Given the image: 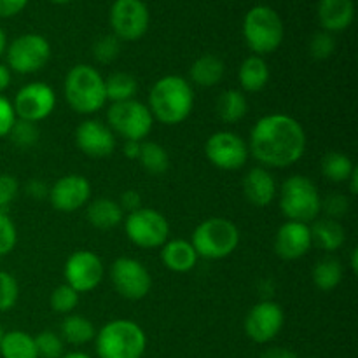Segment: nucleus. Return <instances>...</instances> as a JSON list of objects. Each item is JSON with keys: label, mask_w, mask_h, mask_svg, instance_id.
<instances>
[{"label": "nucleus", "mask_w": 358, "mask_h": 358, "mask_svg": "<svg viewBox=\"0 0 358 358\" xmlns=\"http://www.w3.org/2000/svg\"><path fill=\"white\" fill-rule=\"evenodd\" d=\"M248 152L264 168H289L303 159L308 138L303 124L287 114H268L250 131Z\"/></svg>", "instance_id": "nucleus-1"}, {"label": "nucleus", "mask_w": 358, "mask_h": 358, "mask_svg": "<svg viewBox=\"0 0 358 358\" xmlns=\"http://www.w3.org/2000/svg\"><path fill=\"white\" fill-rule=\"evenodd\" d=\"M147 107L154 121H159L164 126L180 124L194 108V91L191 83L180 76L161 77L150 87Z\"/></svg>", "instance_id": "nucleus-2"}, {"label": "nucleus", "mask_w": 358, "mask_h": 358, "mask_svg": "<svg viewBox=\"0 0 358 358\" xmlns=\"http://www.w3.org/2000/svg\"><path fill=\"white\" fill-rule=\"evenodd\" d=\"M63 93L69 107L80 115L96 114L107 105L105 77L87 63H79L69 70Z\"/></svg>", "instance_id": "nucleus-3"}, {"label": "nucleus", "mask_w": 358, "mask_h": 358, "mask_svg": "<svg viewBox=\"0 0 358 358\" xmlns=\"http://www.w3.org/2000/svg\"><path fill=\"white\" fill-rule=\"evenodd\" d=\"M94 348L98 358H142L147 350V336L133 320L117 318L96 331Z\"/></svg>", "instance_id": "nucleus-4"}, {"label": "nucleus", "mask_w": 358, "mask_h": 358, "mask_svg": "<svg viewBox=\"0 0 358 358\" xmlns=\"http://www.w3.org/2000/svg\"><path fill=\"white\" fill-rule=\"evenodd\" d=\"M198 257L219 261L233 254L240 245V229L226 217H210L196 226L191 240Z\"/></svg>", "instance_id": "nucleus-5"}, {"label": "nucleus", "mask_w": 358, "mask_h": 358, "mask_svg": "<svg viewBox=\"0 0 358 358\" xmlns=\"http://www.w3.org/2000/svg\"><path fill=\"white\" fill-rule=\"evenodd\" d=\"M285 27L273 7L255 6L245 14L243 38L255 56L271 55L282 45Z\"/></svg>", "instance_id": "nucleus-6"}, {"label": "nucleus", "mask_w": 358, "mask_h": 358, "mask_svg": "<svg viewBox=\"0 0 358 358\" xmlns=\"http://www.w3.org/2000/svg\"><path fill=\"white\" fill-rule=\"evenodd\" d=\"M280 210L292 222L311 224L320 215L322 196L317 184L304 175H292L282 184L278 192Z\"/></svg>", "instance_id": "nucleus-7"}, {"label": "nucleus", "mask_w": 358, "mask_h": 358, "mask_svg": "<svg viewBox=\"0 0 358 358\" xmlns=\"http://www.w3.org/2000/svg\"><path fill=\"white\" fill-rule=\"evenodd\" d=\"M107 126L124 142H143L152 131L154 117L145 103L133 98L128 101L110 103L107 108Z\"/></svg>", "instance_id": "nucleus-8"}, {"label": "nucleus", "mask_w": 358, "mask_h": 358, "mask_svg": "<svg viewBox=\"0 0 358 358\" xmlns=\"http://www.w3.org/2000/svg\"><path fill=\"white\" fill-rule=\"evenodd\" d=\"M128 240L138 248H161L170 240V222L156 208L142 206L122 220Z\"/></svg>", "instance_id": "nucleus-9"}, {"label": "nucleus", "mask_w": 358, "mask_h": 358, "mask_svg": "<svg viewBox=\"0 0 358 358\" xmlns=\"http://www.w3.org/2000/svg\"><path fill=\"white\" fill-rule=\"evenodd\" d=\"M6 58L10 72L31 76L49 63L51 44L41 34H23L7 44Z\"/></svg>", "instance_id": "nucleus-10"}, {"label": "nucleus", "mask_w": 358, "mask_h": 358, "mask_svg": "<svg viewBox=\"0 0 358 358\" xmlns=\"http://www.w3.org/2000/svg\"><path fill=\"white\" fill-rule=\"evenodd\" d=\"M108 20L112 35L121 42H135L149 30L150 13L143 0H114Z\"/></svg>", "instance_id": "nucleus-11"}, {"label": "nucleus", "mask_w": 358, "mask_h": 358, "mask_svg": "<svg viewBox=\"0 0 358 358\" xmlns=\"http://www.w3.org/2000/svg\"><path fill=\"white\" fill-rule=\"evenodd\" d=\"M108 275L115 292L128 301H142L152 289V276L149 269L133 257L115 259Z\"/></svg>", "instance_id": "nucleus-12"}, {"label": "nucleus", "mask_w": 358, "mask_h": 358, "mask_svg": "<svg viewBox=\"0 0 358 358\" xmlns=\"http://www.w3.org/2000/svg\"><path fill=\"white\" fill-rule=\"evenodd\" d=\"M205 156L210 163L222 171H238L247 164L250 152L248 145L238 133L215 131L205 143Z\"/></svg>", "instance_id": "nucleus-13"}, {"label": "nucleus", "mask_w": 358, "mask_h": 358, "mask_svg": "<svg viewBox=\"0 0 358 358\" xmlns=\"http://www.w3.org/2000/svg\"><path fill=\"white\" fill-rule=\"evenodd\" d=\"M16 119L28 122H41L55 112L56 93L45 83H28L10 101Z\"/></svg>", "instance_id": "nucleus-14"}, {"label": "nucleus", "mask_w": 358, "mask_h": 358, "mask_svg": "<svg viewBox=\"0 0 358 358\" xmlns=\"http://www.w3.org/2000/svg\"><path fill=\"white\" fill-rule=\"evenodd\" d=\"M66 285L72 287L76 292H93L105 276L103 261L91 250H76L69 255L63 268Z\"/></svg>", "instance_id": "nucleus-15"}, {"label": "nucleus", "mask_w": 358, "mask_h": 358, "mask_svg": "<svg viewBox=\"0 0 358 358\" xmlns=\"http://www.w3.org/2000/svg\"><path fill=\"white\" fill-rule=\"evenodd\" d=\"M285 313L275 301H261L245 317V334L257 345L271 343L282 332Z\"/></svg>", "instance_id": "nucleus-16"}, {"label": "nucleus", "mask_w": 358, "mask_h": 358, "mask_svg": "<svg viewBox=\"0 0 358 358\" xmlns=\"http://www.w3.org/2000/svg\"><path fill=\"white\" fill-rule=\"evenodd\" d=\"M76 145L84 156L91 159H105L114 154L117 136L105 122L98 119H86L76 128Z\"/></svg>", "instance_id": "nucleus-17"}, {"label": "nucleus", "mask_w": 358, "mask_h": 358, "mask_svg": "<svg viewBox=\"0 0 358 358\" xmlns=\"http://www.w3.org/2000/svg\"><path fill=\"white\" fill-rule=\"evenodd\" d=\"M48 199L56 212H77L79 208L86 206L91 199L90 180L84 175H63L49 187Z\"/></svg>", "instance_id": "nucleus-18"}, {"label": "nucleus", "mask_w": 358, "mask_h": 358, "mask_svg": "<svg viewBox=\"0 0 358 358\" xmlns=\"http://www.w3.org/2000/svg\"><path fill=\"white\" fill-rule=\"evenodd\" d=\"M313 247L310 224L287 220L275 234V254L282 261H299Z\"/></svg>", "instance_id": "nucleus-19"}, {"label": "nucleus", "mask_w": 358, "mask_h": 358, "mask_svg": "<svg viewBox=\"0 0 358 358\" xmlns=\"http://www.w3.org/2000/svg\"><path fill=\"white\" fill-rule=\"evenodd\" d=\"M241 187H243L245 199L252 206H257V208H266L278 196V187H276L275 177L264 166L250 168L247 171V175L243 177Z\"/></svg>", "instance_id": "nucleus-20"}, {"label": "nucleus", "mask_w": 358, "mask_h": 358, "mask_svg": "<svg viewBox=\"0 0 358 358\" xmlns=\"http://www.w3.org/2000/svg\"><path fill=\"white\" fill-rule=\"evenodd\" d=\"M353 20H355L353 0H320L318 2V21L324 31L334 35L348 30Z\"/></svg>", "instance_id": "nucleus-21"}, {"label": "nucleus", "mask_w": 358, "mask_h": 358, "mask_svg": "<svg viewBox=\"0 0 358 358\" xmlns=\"http://www.w3.org/2000/svg\"><path fill=\"white\" fill-rule=\"evenodd\" d=\"M161 261L164 268L173 273H189L196 268L199 257L189 240H168L161 247Z\"/></svg>", "instance_id": "nucleus-22"}, {"label": "nucleus", "mask_w": 358, "mask_h": 358, "mask_svg": "<svg viewBox=\"0 0 358 358\" xmlns=\"http://www.w3.org/2000/svg\"><path fill=\"white\" fill-rule=\"evenodd\" d=\"M311 241L317 245L320 250L332 254L338 252L346 241V231L339 220L327 219V217H318L310 224Z\"/></svg>", "instance_id": "nucleus-23"}, {"label": "nucleus", "mask_w": 358, "mask_h": 358, "mask_svg": "<svg viewBox=\"0 0 358 358\" xmlns=\"http://www.w3.org/2000/svg\"><path fill=\"white\" fill-rule=\"evenodd\" d=\"M86 219L96 229L110 231L121 226L124 220V212L114 199L96 198L86 205Z\"/></svg>", "instance_id": "nucleus-24"}, {"label": "nucleus", "mask_w": 358, "mask_h": 358, "mask_svg": "<svg viewBox=\"0 0 358 358\" xmlns=\"http://www.w3.org/2000/svg\"><path fill=\"white\" fill-rule=\"evenodd\" d=\"M269 66L262 56H248L238 69V83L243 93H259L269 83Z\"/></svg>", "instance_id": "nucleus-25"}, {"label": "nucleus", "mask_w": 358, "mask_h": 358, "mask_svg": "<svg viewBox=\"0 0 358 358\" xmlns=\"http://www.w3.org/2000/svg\"><path fill=\"white\" fill-rule=\"evenodd\" d=\"M226 65L215 55H201L192 62L189 69V79L199 87H213L224 79Z\"/></svg>", "instance_id": "nucleus-26"}, {"label": "nucleus", "mask_w": 358, "mask_h": 358, "mask_svg": "<svg viewBox=\"0 0 358 358\" xmlns=\"http://www.w3.org/2000/svg\"><path fill=\"white\" fill-rule=\"evenodd\" d=\"M59 336L69 345L84 346L94 341L96 329H94L93 322L83 315H66L65 320L59 325Z\"/></svg>", "instance_id": "nucleus-27"}, {"label": "nucleus", "mask_w": 358, "mask_h": 358, "mask_svg": "<svg viewBox=\"0 0 358 358\" xmlns=\"http://www.w3.org/2000/svg\"><path fill=\"white\" fill-rule=\"evenodd\" d=\"M217 117L226 124L240 122L248 112L247 94L241 90H226L217 100Z\"/></svg>", "instance_id": "nucleus-28"}, {"label": "nucleus", "mask_w": 358, "mask_h": 358, "mask_svg": "<svg viewBox=\"0 0 358 358\" xmlns=\"http://www.w3.org/2000/svg\"><path fill=\"white\" fill-rule=\"evenodd\" d=\"M0 355L2 358H38L35 338L24 331L3 332Z\"/></svg>", "instance_id": "nucleus-29"}, {"label": "nucleus", "mask_w": 358, "mask_h": 358, "mask_svg": "<svg viewBox=\"0 0 358 358\" xmlns=\"http://www.w3.org/2000/svg\"><path fill=\"white\" fill-rule=\"evenodd\" d=\"M136 91H138V80L128 72H114L105 79V94L110 103L133 100Z\"/></svg>", "instance_id": "nucleus-30"}, {"label": "nucleus", "mask_w": 358, "mask_h": 358, "mask_svg": "<svg viewBox=\"0 0 358 358\" xmlns=\"http://www.w3.org/2000/svg\"><path fill=\"white\" fill-rule=\"evenodd\" d=\"M343 275H345V269H343L341 261L329 255L317 262L313 273H311V278H313L315 287L324 292H331L343 282Z\"/></svg>", "instance_id": "nucleus-31"}, {"label": "nucleus", "mask_w": 358, "mask_h": 358, "mask_svg": "<svg viewBox=\"0 0 358 358\" xmlns=\"http://www.w3.org/2000/svg\"><path fill=\"white\" fill-rule=\"evenodd\" d=\"M320 170L322 175L329 182L343 184V182H348V178L352 177L355 164H353V161L346 154L339 152V150H332V152H327L322 157Z\"/></svg>", "instance_id": "nucleus-32"}, {"label": "nucleus", "mask_w": 358, "mask_h": 358, "mask_svg": "<svg viewBox=\"0 0 358 358\" xmlns=\"http://www.w3.org/2000/svg\"><path fill=\"white\" fill-rule=\"evenodd\" d=\"M136 161L150 175H163L170 168V156H168L166 149L157 142H150V140L149 142L143 140L142 147H140V156Z\"/></svg>", "instance_id": "nucleus-33"}, {"label": "nucleus", "mask_w": 358, "mask_h": 358, "mask_svg": "<svg viewBox=\"0 0 358 358\" xmlns=\"http://www.w3.org/2000/svg\"><path fill=\"white\" fill-rule=\"evenodd\" d=\"M35 346L38 358H62L65 355V341L58 332L42 331L35 336Z\"/></svg>", "instance_id": "nucleus-34"}, {"label": "nucleus", "mask_w": 358, "mask_h": 358, "mask_svg": "<svg viewBox=\"0 0 358 358\" xmlns=\"http://www.w3.org/2000/svg\"><path fill=\"white\" fill-rule=\"evenodd\" d=\"M79 292L72 289L66 283H62V285L56 287L51 292V299H49V304H51L52 311L59 315H72V311L76 310L77 304H79Z\"/></svg>", "instance_id": "nucleus-35"}, {"label": "nucleus", "mask_w": 358, "mask_h": 358, "mask_svg": "<svg viewBox=\"0 0 358 358\" xmlns=\"http://www.w3.org/2000/svg\"><path fill=\"white\" fill-rule=\"evenodd\" d=\"M10 142L17 147V149H30L35 143L38 142V136H41V131H38L37 124L35 122L21 121V119H16V122L10 128L9 135Z\"/></svg>", "instance_id": "nucleus-36"}, {"label": "nucleus", "mask_w": 358, "mask_h": 358, "mask_svg": "<svg viewBox=\"0 0 358 358\" xmlns=\"http://www.w3.org/2000/svg\"><path fill=\"white\" fill-rule=\"evenodd\" d=\"M93 55L98 63L108 65V63L115 62L119 58V55H121V41L112 34L101 35L93 44Z\"/></svg>", "instance_id": "nucleus-37"}, {"label": "nucleus", "mask_w": 358, "mask_h": 358, "mask_svg": "<svg viewBox=\"0 0 358 358\" xmlns=\"http://www.w3.org/2000/svg\"><path fill=\"white\" fill-rule=\"evenodd\" d=\"M20 299V283L14 275L0 271V313L10 311Z\"/></svg>", "instance_id": "nucleus-38"}, {"label": "nucleus", "mask_w": 358, "mask_h": 358, "mask_svg": "<svg viewBox=\"0 0 358 358\" xmlns=\"http://www.w3.org/2000/svg\"><path fill=\"white\" fill-rule=\"evenodd\" d=\"M350 212V199L348 196L341 194V192H332L327 198H322L320 213H324L327 219L341 220L343 217L348 215Z\"/></svg>", "instance_id": "nucleus-39"}, {"label": "nucleus", "mask_w": 358, "mask_h": 358, "mask_svg": "<svg viewBox=\"0 0 358 358\" xmlns=\"http://www.w3.org/2000/svg\"><path fill=\"white\" fill-rule=\"evenodd\" d=\"M308 49H310V55L313 59H320L322 62V59L331 58L336 51L334 35L324 30L318 31V34H315L313 37H311Z\"/></svg>", "instance_id": "nucleus-40"}, {"label": "nucleus", "mask_w": 358, "mask_h": 358, "mask_svg": "<svg viewBox=\"0 0 358 358\" xmlns=\"http://www.w3.org/2000/svg\"><path fill=\"white\" fill-rule=\"evenodd\" d=\"M17 243V229L9 213L0 210V257L9 255Z\"/></svg>", "instance_id": "nucleus-41"}, {"label": "nucleus", "mask_w": 358, "mask_h": 358, "mask_svg": "<svg viewBox=\"0 0 358 358\" xmlns=\"http://www.w3.org/2000/svg\"><path fill=\"white\" fill-rule=\"evenodd\" d=\"M20 194V182L9 173H0V210L7 212Z\"/></svg>", "instance_id": "nucleus-42"}, {"label": "nucleus", "mask_w": 358, "mask_h": 358, "mask_svg": "<svg viewBox=\"0 0 358 358\" xmlns=\"http://www.w3.org/2000/svg\"><path fill=\"white\" fill-rule=\"evenodd\" d=\"M14 122H16V114H14L13 103L3 94H0V138H6L9 135Z\"/></svg>", "instance_id": "nucleus-43"}, {"label": "nucleus", "mask_w": 358, "mask_h": 358, "mask_svg": "<svg viewBox=\"0 0 358 358\" xmlns=\"http://www.w3.org/2000/svg\"><path fill=\"white\" fill-rule=\"evenodd\" d=\"M119 206H121L122 212H135V210L142 208V196H140L138 191H133V189H128V191H124L121 194V198H119Z\"/></svg>", "instance_id": "nucleus-44"}, {"label": "nucleus", "mask_w": 358, "mask_h": 358, "mask_svg": "<svg viewBox=\"0 0 358 358\" xmlns=\"http://www.w3.org/2000/svg\"><path fill=\"white\" fill-rule=\"evenodd\" d=\"M24 191H27L28 198L31 199H45L49 196V185L45 184L42 178H31L28 180V184L24 185Z\"/></svg>", "instance_id": "nucleus-45"}, {"label": "nucleus", "mask_w": 358, "mask_h": 358, "mask_svg": "<svg viewBox=\"0 0 358 358\" xmlns=\"http://www.w3.org/2000/svg\"><path fill=\"white\" fill-rule=\"evenodd\" d=\"M28 0H0V17H13L27 7Z\"/></svg>", "instance_id": "nucleus-46"}, {"label": "nucleus", "mask_w": 358, "mask_h": 358, "mask_svg": "<svg viewBox=\"0 0 358 358\" xmlns=\"http://www.w3.org/2000/svg\"><path fill=\"white\" fill-rule=\"evenodd\" d=\"M259 358H299L296 352L289 348H283V346H273V348L264 350Z\"/></svg>", "instance_id": "nucleus-47"}, {"label": "nucleus", "mask_w": 358, "mask_h": 358, "mask_svg": "<svg viewBox=\"0 0 358 358\" xmlns=\"http://www.w3.org/2000/svg\"><path fill=\"white\" fill-rule=\"evenodd\" d=\"M140 147H142V142H133V140H126L124 145H122V152L128 159H138L140 156Z\"/></svg>", "instance_id": "nucleus-48"}, {"label": "nucleus", "mask_w": 358, "mask_h": 358, "mask_svg": "<svg viewBox=\"0 0 358 358\" xmlns=\"http://www.w3.org/2000/svg\"><path fill=\"white\" fill-rule=\"evenodd\" d=\"M10 80H13V73L7 69V65L0 63V94L10 86Z\"/></svg>", "instance_id": "nucleus-49"}, {"label": "nucleus", "mask_w": 358, "mask_h": 358, "mask_svg": "<svg viewBox=\"0 0 358 358\" xmlns=\"http://www.w3.org/2000/svg\"><path fill=\"white\" fill-rule=\"evenodd\" d=\"M348 184H350V194H357L358 191V170L355 168L352 173V177L348 178Z\"/></svg>", "instance_id": "nucleus-50"}, {"label": "nucleus", "mask_w": 358, "mask_h": 358, "mask_svg": "<svg viewBox=\"0 0 358 358\" xmlns=\"http://www.w3.org/2000/svg\"><path fill=\"white\" fill-rule=\"evenodd\" d=\"M6 49H7V35L3 31V28L0 27V58L6 55Z\"/></svg>", "instance_id": "nucleus-51"}, {"label": "nucleus", "mask_w": 358, "mask_h": 358, "mask_svg": "<svg viewBox=\"0 0 358 358\" xmlns=\"http://www.w3.org/2000/svg\"><path fill=\"white\" fill-rule=\"evenodd\" d=\"M350 266H352V271L357 273L358 271V250L353 248L352 250V259H350Z\"/></svg>", "instance_id": "nucleus-52"}, {"label": "nucleus", "mask_w": 358, "mask_h": 358, "mask_svg": "<svg viewBox=\"0 0 358 358\" xmlns=\"http://www.w3.org/2000/svg\"><path fill=\"white\" fill-rule=\"evenodd\" d=\"M62 358H93V357L87 355V353L84 352H70V353H65Z\"/></svg>", "instance_id": "nucleus-53"}, {"label": "nucleus", "mask_w": 358, "mask_h": 358, "mask_svg": "<svg viewBox=\"0 0 358 358\" xmlns=\"http://www.w3.org/2000/svg\"><path fill=\"white\" fill-rule=\"evenodd\" d=\"M51 2L59 3V6H63V3H69V2H72V0H51Z\"/></svg>", "instance_id": "nucleus-54"}, {"label": "nucleus", "mask_w": 358, "mask_h": 358, "mask_svg": "<svg viewBox=\"0 0 358 358\" xmlns=\"http://www.w3.org/2000/svg\"><path fill=\"white\" fill-rule=\"evenodd\" d=\"M2 336H3V331H2V327H0V341H2Z\"/></svg>", "instance_id": "nucleus-55"}, {"label": "nucleus", "mask_w": 358, "mask_h": 358, "mask_svg": "<svg viewBox=\"0 0 358 358\" xmlns=\"http://www.w3.org/2000/svg\"><path fill=\"white\" fill-rule=\"evenodd\" d=\"M310 358H313V357H310Z\"/></svg>", "instance_id": "nucleus-56"}]
</instances>
